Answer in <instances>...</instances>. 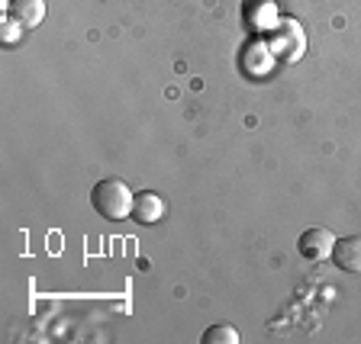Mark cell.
<instances>
[{
    "label": "cell",
    "instance_id": "6da1fadb",
    "mask_svg": "<svg viewBox=\"0 0 361 344\" xmlns=\"http://www.w3.org/2000/svg\"><path fill=\"white\" fill-rule=\"evenodd\" d=\"M133 190H129L126 180L120 177H106L97 180L94 190H90V206L100 219H110V222H123V219L133 216Z\"/></svg>",
    "mask_w": 361,
    "mask_h": 344
},
{
    "label": "cell",
    "instance_id": "7a4b0ae2",
    "mask_svg": "<svg viewBox=\"0 0 361 344\" xmlns=\"http://www.w3.org/2000/svg\"><path fill=\"white\" fill-rule=\"evenodd\" d=\"M268 49L274 58L293 65V61H300L303 52H307V32H303V26L297 20H281L268 36Z\"/></svg>",
    "mask_w": 361,
    "mask_h": 344
},
{
    "label": "cell",
    "instance_id": "3957f363",
    "mask_svg": "<svg viewBox=\"0 0 361 344\" xmlns=\"http://www.w3.org/2000/svg\"><path fill=\"white\" fill-rule=\"evenodd\" d=\"M332 248H336V235L329 229H323V225H310L307 232H300V238H297V251L307 261H326V257H332Z\"/></svg>",
    "mask_w": 361,
    "mask_h": 344
},
{
    "label": "cell",
    "instance_id": "277c9868",
    "mask_svg": "<svg viewBox=\"0 0 361 344\" xmlns=\"http://www.w3.org/2000/svg\"><path fill=\"white\" fill-rule=\"evenodd\" d=\"M165 212H168L165 196H158L155 190H142V193H135L133 219L139 225H155L158 219H165Z\"/></svg>",
    "mask_w": 361,
    "mask_h": 344
},
{
    "label": "cell",
    "instance_id": "5b68a950",
    "mask_svg": "<svg viewBox=\"0 0 361 344\" xmlns=\"http://www.w3.org/2000/svg\"><path fill=\"white\" fill-rule=\"evenodd\" d=\"M332 264L345 274H361V235H345L336 238L332 248Z\"/></svg>",
    "mask_w": 361,
    "mask_h": 344
},
{
    "label": "cell",
    "instance_id": "8992f818",
    "mask_svg": "<svg viewBox=\"0 0 361 344\" xmlns=\"http://www.w3.org/2000/svg\"><path fill=\"white\" fill-rule=\"evenodd\" d=\"M10 20H16L23 30H36L45 20V0H10Z\"/></svg>",
    "mask_w": 361,
    "mask_h": 344
},
{
    "label": "cell",
    "instance_id": "52a82bcc",
    "mask_svg": "<svg viewBox=\"0 0 361 344\" xmlns=\"http://www.w3.org/2000/svg\"><path fill=\"white\" fill-rule=\"evenodd\" d=\"M203 344H239V331L233 325H210L200 338Z\"/></svg>",
    "mask_w": 361,
    "mask_h": 344
},
{
    "label": "cell",
    "instance_id": "ba28073f",
    "mask_svg": "<svg viewBox=\"0 0 361 344\" xmlns=\"http://www.w3.org/2000/svg\"><path fill=\"white\" fill-rule=\"evenodd\" d=\"M20 30H23V26L16 20H4V30H0V36H4V42H7V45H16V42H20Z\"/></svg>",
    "mask_w": 361,
    "mask_h": 344
}]
</instances>
